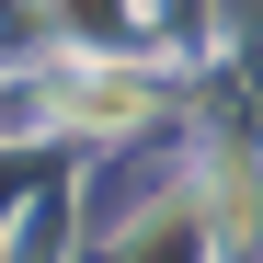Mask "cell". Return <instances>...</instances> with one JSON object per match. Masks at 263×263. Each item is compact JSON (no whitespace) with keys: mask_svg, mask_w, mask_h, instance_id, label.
Listing matches in <instances>:
<instances>
[{"mask_svg":"<svg viewBox=\"0 0 263 263\" xmlns=\"http://www.w3.org/2000/svg\"><path fill=\"white\" fill-rule=\"evenodd\" d=\"M80 115H92V126H126V115H138V80H80Z\"/></svg>","mask_w":263,"mask_h":263,"instance_id":"6da1fadb","label":"cell"}]
</instances>
